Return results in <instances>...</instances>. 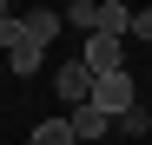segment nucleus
I'll use <instances>...</instances> for the list:
<instances>
[{
  "label": "nucleus",
  "mask_w": 152,
  "mask_h": 145,
  "mask_svg": "<svg viewBox=\"0 0 152 145\" xmlns=\"http://www.w3.org/2000/svg\"><path fill=\"white\" fill-rule=\"evenodd\" d=\"M20 40H27V33H20V20H0V46H7V53H13Z\"/></svg>",
  "instance_id": "9b49d317"
},
{
  "label": "nucleus",
  "mask_w": 152,
  "mask_h": 145,
  "mask_svg": "<svg viewBox=\"0 0 152 145\" xmlns=\"http://www.w3.org/2000/svg\"><path fill=\"white\" fill-rule=\"evenodd\" d=\"M93 33L126 40V33H132V7H119V0H99V27H93Z\"/></svg>",
  "instance_id": "423d86ee"
},
{
  "label": "nucleus",
  "mask_w": 152,
  "mask_h": 145,
  "mask_svg": "<svg viewBox=\"0 0 152 145\" xmlns=\"http://www.w3.org/2000/svg\"><path fill=\"white\" fill-rule=\"evenodd\" d=\"M66 27V13H46V7H33L27 20H20V33H27V46H40V53H46V46H53V33Z\"/></svg>",
  "instance_id": "20e7f679"
},
{
  "label": "nucleus",
  "mask_w": 152,
  "mask_h": 145,
  "mask_svg": "<svg viewBox=\"0 0 152 145\" xmlns=\"http://www.w3.org/2000/svg\"><path fill=\"white\" fill-rule=\"evenodd\" d=\"M7 66H13V72H27V79H33V72H40V46H27V40H20L13 53H7Z\"/></svg>",
  "instance_id": "1a4fd4ad"
},
{
  "label": "nucleus",
  "mask_w": 152,
  "mask_h": 145,
  "mask_svg": "<svg viewBox=\"0 0 152 145\" xmlns=\"http://www.w3.org/2000/svg\"><path fill=\"white\" fill-rule=\"evenodd\" d=\"M66 27L93 33V27H99V0H73V7H66Z\"/></svg>",
  "instance_id": "6e6552de"
},
{
  "label": "nucleus",
  "mask_w": 152,
  "mask_h": 145,
  "mask_svg": "<svg viewBox=\"0 0 152 145\" xmlns=\"http://www.w3.org/2000/svg\"><path fill=\"white\" fill-rule=\"evenodd\" d=\"M132 33H139V40H152V7H145V13H132Z\"/></svg>",
  "instance_id": "f8f14e48"
},
{
  "label": "nucleus",
  "mask_w": 152,
  "mask_h": 145,
  "mask_svg": "<svg viewBox=\"0 0 152 145\" xmlns=\"http://www.w3.org/2000/svg\"><path fill=\"white\" fill-rule=\"evenodd\" d=\"M53 86H60V99H66V106H86V99H93V72H86L80 59L60 66V72H53Z\"/></svg>",
  "instance_id": "7ed1b4c3"
},
{
  "label": "nucleus",
  "mask_w": 152,
  "mask_h": 145,
  "mask_svg": "<svg viewBox=\"0 0 152 145\" xmlns=\"http://www.w3.org/2000/svg\"><path fill=\"white\" fill-rule=\"evenodd\" d=\"M119 132H132V138H145V132H152V119H145V106H132V112H126V119H119Z\"/></svg>",
  "instance_id": "9d476101"
},
{
  "label": "nucleus",
  "mask_w": 152,
  "mask_h": 145,
  "mask_svg": "<svg viewBox=\"0 0 152 145\" xmlns=\"http://www.w3.org/2000/svg\"><path fill=\"white\" fill-rule=\"evenodd\" d=\"M27 145H80V138H73L66 119H46V125H33V138H27Z\"/></svg>",
  "instance_id": "0eeeda50"
},
{
  "label": "nucleus",
  "mask_w": 152,
  "mask_h": 145,
  "mask_svg": "<svg viewBox=\"0 0 152 145\" xmlns=\"http://www.w3.org/2000/svg\"><path fill=\"white\" fill-rule=\"evenodd\" d=\"M66 125H73V138H106L119 119H106L99 106H73V119H66Z\"/></svg>",
  "instance_id": "39448f33"
},
{
  "label": "nucleus",
  "mask_w": 152,
  "mask_h": 145,
  "mask_svg": "<svg viewBox=\"0 0 152 145\" xmlns=\"http://www.w3.org/2000/svg\"><path fill=\"white\" fill-rule=\"evenodd\" d=\"M0 20H13V13H7V0H0Z\"/></svg>",
  "instance_id": "ddd939ff"
},
{
  "label": "nucleus",
  "mask_w": 152,
  "mask_h": 145,
  "mask_svg": "<svg viewBox=\"0 0 152 145\" xmlns=\"http://www.w3.org/2000/svg\"><path fill=\"white\" fill-rule=\"evenodd\" d=\"M86 106H99L106 119H126L139 99H132V72H106V79H93V99Z\"/></svg>",
  "instance_id": "f257e3e1"
},
{
  "label": "nucleus",
  "mask_w": 152,
  "mask_h": 145,
  "mask_svg": "<svg viewBox=\"0 0 152 145\" xmlns=\"http://www.w3.org/2000/svg\"><path fill=\"white\" fill-rule=\"evenodd\" d=\"M80 66L93 72V79H106V72H126V40H113V33H86Z\"/></svg>",
  "instance_id": "f03ea898"
}]
</instances>
